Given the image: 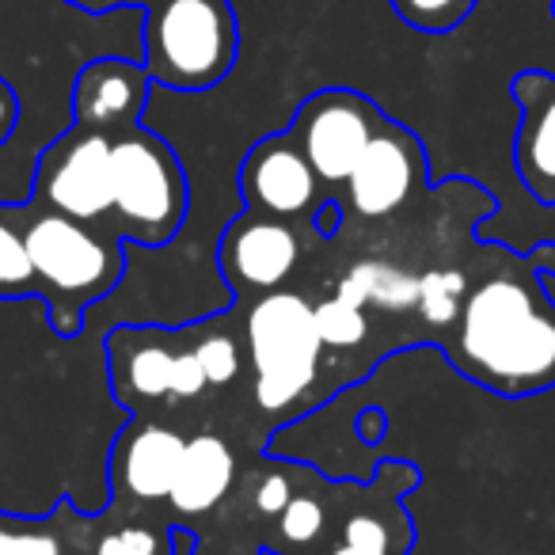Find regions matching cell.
I'll return each instance as SVG.
<instances>
[{
  "label": "cell",
  "instance_id": "1",
  "mask_svg": "<svg viewBox=\"0 0 555 555\" xmlns=\"http://www.w3.org/2000/svg\"><path fill=\"white\" fill-rule=\"evenodd\" d=\"M453 358L476 385L532 396L555 385V309L537 282L499 274L464 294Z\"/></svg>",
  "mask_w": 555,
  "mask_h": 555
},
{
  "label": "cell",
  "instance_id": "2",
  "mask_svg": "<svg viewBox=\"0 0 555 555\" xmlns=\"http://www.w3.org/2000/svg\"><path fill=\"white\" fill-rule=\"evenodd\" d=\"M24 240L39 278V301L50 312V327L73 339L85 324L88 305L107 297L122 282V244L95 232L88 221H73L50 209L24 224Z\"/></svg>",
  "mask_w": 555,
  "mask_h": 555
},
{
  "label": "cell",
  "instance_id": "3",
  "mask_svg": "<svg viewBox=\"0 0 555 555\" xmlns=\"http://www.w3.org/2000/svg\"><path fill=\"white\" fill-rule=\"evenodd\" d=\"M149 80L171 92H209L240 57V20L232 0H153L145 9Z\"/></svg>",
  "mask_w": 555,
  "mask_h": 555
},
{
  "label": "cell",
  "instance_id": "4",
  "mask_svg": "<svg viewBox=\"0 0 555 555\" xmlns=\"http://www.w3.org/2000/svg\"><path fill=\"white\" fill-rule=\"evenodd\" d=\"M191 186L176 149L145 126L111 138V214L118 236L141 247H164L186 221Z\"/></svg>",
  "mask_w": 555,
  "mask_h": 555
},
{
  "label": "cell",
  "instance_id": "5",
  "mask_svg": "<svg viewBox=\"0 0 555 555\" xmlns=\"http://www.w3.org/2000/svg\"><path fill=\"white\" fill-rule=\"evenodd\" d=\"M247 350L255 365V400L267 411H286L317 380L320 343L312 305L294 289H270L251 305Z\"/></svg>",
  "mask_w": 555,
  "mask_h": 555
},
{
  "label": "cell",
  "instance_id": "6",
  "mask_svg": "<svg viewBox=\"0 0 555 555\" xmlns=\"http://www.w3.org/2000/svg\"><path fill=\"white\" fill-rule=\"evenodd\" d=\"M385 118V111L354 88H320L297 107L289 138L297 141L320 183L335 186L350 179Z\"/></svg>",
  "mask_w": 555,
  "mask_h": 555
},
{
  "label": "cell",
  "instance_id": "7",
  "mask_svg": "<svg viewBox=\"0 0 555 555\" xmlns=\"http://www.w3.org/2000/svg\"><path fill=\"white\" fill-rule=\"evenodd\" d=\"M35 198L50 214L103 221L111 214V133L73 122L50 141L35 164Z\"/></svg>",
  "mask_w": 555,
  "mask_h": 555
},
{
  "label": "cell",
  "instance_id": "8",
  "mask_svg": "<svg viewBox=\"0 0 555 555\" xmlns=\"http://www.w3.org/2000/svg\"><path fill=\"white\" fill-rule=\"evenodd\" d=\"M426 176V149L408 126L385 118L373 141L365 145L362 160L354 164L347 179L350 209L365 221L392 217L396 209L408 206L415 186Z\"/></svg>",
  "mask_w": 555,
  "mask_h": 555
},
{
  "label": "cell",
  "instance_id": "9",
  "mask_svg": "<svg viewBox=\"0 0 555 555\" xmlns=\"http://www.w3.org/2000/svg\"><path fill=\"white\" fill-rule=\"evenodd\" d=\"M297 259H301L297 232L282 217H270L262 209H244L224 229L217 247V262L232 289H251V294H270L282 286L297 270Z\"/></svg>",
  "mask_w": 555,
  "mask_h": 555
},
{
  "label": "cell",
  "instance_id": "10",
  "mask_svg": "<svg viewBox=\"0 0 555 555\" xmlns=\"http://www.w3.org/2000/svg\"><path fill=\"white\" fill-rule=\"evenodd\" d=\"M317 186V171L305 160L297 141L289 138V130L259 138L240 164V194H244L247 209H262L282 221L312 209Z\"/></svg>",
  "mask_w": 555,
  "mask_h": 555
},
{
  "label": "cell",
  "instance_id": "11",
  "mask_svg": "<svg viewBox=\"0 0 555 555\" xmlns=\"http://www.w3.org/2000/svg\"><path fill=\"white\" fill-rule=\"evenodd\" d=\"M145 65L130 57H95L73 80V122L100 133H122L141 122L153 92Z\"/></svg>",
  "mask_w": 555,
  "mask_h": 555
},
{
  "label": "cell",
  "instance_id": "12",
  "mask_svg": "<svg viewBox=\"0 0 555 555\" xmlns=\"http://www.w3.org/2000/svg\"><path fill=\"white\" fill-rule=\"evenodd\" d=\"M517 111L514 168L540 206H555V73L521 69L509 80Z\"/></svg>",
  "mask_w": 555,
  "mask_h": 555
},
{
  "label": "cell",
  "instance_id": "13",
  "mask_svg": "<svg viewBox=\"0 0 555 555\" xmlns=\"http://www.w3.org/2000/svg\"><path fill=\"white\" fill-rule=\"evenodd\" d=\"M176 362L179 350L149 327H115L107 335L111 392L130 411L141 403L176 400Z\"/></svg>",
  "mask_w": 555,
  "mask_h": 555
},
{
  "label": "cell",
  "instance_id": "14",
  "mask_svg": "<svg viewBox=\"0 0 555 555\" xmlns=\"http://www.w3.org/2000/svg\"><path fill=\"white\" fill-rule=\"evenodd\" d=\"M186 438L176 434L171 426L160 423H130L115 441V453H111V479H115V491L133 494V499H168L171 483H176L179 461H183Z\"/></svg>",
  "mask_w": 555,
  "mask_h": 555
},
{
  "label": "cell",
  "instance_id": "15",
  "mask_svg": "<svg viewBox=\"0 0 555 555\" xmlns=\"http://www.w3.org/2000/svg\"><path fill=\"white\" fill-rule=\"evenodd\" d=\"M232 479H236V456H232V449L221 438H214V434H198V438L186 441L168 502L183 517L209 514L229 494Z\"/></svg>",
  "mask_w": 555,
  "mask_h": 555
},
{
  "label": "cell",
  "instance_id": "16",
  "mask_svg": "<svg viewBox=\"0 0 555 555\" xmlns=\"http://www.w3.org/2000/svg\"><path fill=\"white\" fill-rule=\"evenodd\" d=\"M339 297H347L350 305H377V309H415L418 305V278L408 270L392 267V262H354L347 270V278L335 289Z\"/></svg>",
  "mask_w": 555,
  "mask_h": 555
},
{
  "label": "cell",
  "instance_id": "17",
  "mask_svg": "<svg viewBox=\"0 0 555 555\" xmlns=\"http://www.w3.org/2000/svg\"><path fill=\"white\" fill-rule=\"evenodd\" d=\"M20 297H39V278L27 255L24 229L0 217V301H20Z\"/></svg>",
  "mask_w": 555,
  "mask_h": 555
},
{
  "label": "cell",
  "instance_id": "18",
  "mask_svg": "<svg viewBox=\"0 0 555 555\" xmlns=\"http://www.w3.org/2000/svg\"><path fill=\"white\" fill-rule=\"evenodd\" d=\"M312 317H317V335L324 347H362L365 339H370V317H365L362 305H350L347 297H327V301H320L317 309H312Z\"/></svg>",
  "mask_w": 555,
  "mask_h": 555
},
{
  "label": "cell",
  "instance_id": "19",
  "mask_svg": "<svg viewBox=\"0 0 555 555\" xmlns=\"http://www.w3.org/2000/svg\"><path fill=\"white\" fill-rule=\"evenodd\" d=\"M479 0H392V12L423 35H449L476 12Z\"/></svg>",
  "mask_w": 555,
  "mask_h": 555
},
{
  "label": "cell",
  "instance_id": "20",
  "mask_svg": "<svg viewBox=\"0 0 555 555\" xmlns=\"http://www.w3.org/2000/svg\"><path fill=\"white\" fill-rule=\"evenodd\" d=\"M464 294H468L464 274H456V270H430V274L418 278V305L415 309L423 312L430 324L446 327V324H453L456 312H461Z\"/></svg>",
  "mask_w": 555,
  "mask_h": 555
},
{
  "label": "cell",
  "instance_id": "21",
  "mask_svg": "<svg viewBox=\"0 0 555 555\" xmlns=\"http://www.w3.org/2000/svg\"><path fill=\"white\" fill-rule=\"evenodd\" d=\"M0 555H57V537L42 521L0 514Z\"/></svg>",
  "mask_w": 555,
  "mask_h": 555
},
{
  "label": "cell",
  "instance_id": "22",
  "mask_svg": "<svg viewBox=\"0 0 555 555\" xmlns=\"http://www.w3.org/2000/svg\"><path fill=\"white\" fill-rule=\"evenodd\" d=\"M194 358H198L209 385L224 388L240 377V347L232 335H209V339H202L198 347H194Z\"/></svg>",
  "mask_w": 555,
  "mask_h": 555
},
{
  "label": "cell",
  "instance_id": "23",
  "mask_svg": "<svg viewBox=\"0 0 555 555\" xmlns=\"http://www.w3.org/2000/svg\"><path fill=\"white\" fill-rule=\"evenodd\" d=\"M392 552V537L388 525L377 514H354L343 529V544L332 555H388Z\"/></svg>",
  "mask_w": 555,
  "mask_h": 555
},
{
  "label": "cell",
  "instance_id": "24",
  "mask_svg": "<svg viewBox=\"0 0 555 555\" xmlns=\"http://www.w3.org/2000/svg\"><path fill=\"white\" fill-rule=\"evenodd\" d=\"M278 532L289 544H312L324 532V506L317 499H309V494H294L286 502V509L278 514Z\"/></svg>",
  "mask_w": 555,
  "mask_h": 555
},
{
  "label": "cell",
  "instance_id": "25",
  "mask_svg": "<svg viewBox=\"0 0 555 555\" xmlns=\"http://www.w3.org/2000/svg\"><path fill=\"white\" fill-rule=\"evenodd\" d=\"M168 540H160L153 529H141V525H130V529H115L100 540L95 555H160V547Z\"/></svg>",
  "mask_w": 555,
  "mask_h": 555
},
{
  "label": "cell",
  "instance_id": "26",
  "mask_svg": "<svg viewBox=\"0 0 555 555\" xmlns=\"http://www.w3.org/2000/svg\"><path fill=\"white\" fill-rule=\"evenodd\" d=\"M294 499V487H289L286 472H267L255 487V509L267 517H278L286 509V502Z\"/></svg>",
  "mask_w": 555,
  "mask_h": 555
},
{
  "label": "cell",
  "instance_id": "27",
  "mask_svg": "<svg viewBox=\"0 0 555 555\" xmlns=\"http://www.w3.org/2000/svg\"><path fill=\"white\" fill-rule=\"evenodd\" d=\"M16 122H20V95H16V88H12L9 80L0 77V145L12 138Z\"/></svg>",
  "mask_w": 555,
  "mask_h": 555
},
{
  "label": "cell",
  "instance_id": "28",
  "mask_svg": "<svg viewBox=\"0 0 555 555\" xmlns=\"http://www.w3.org/2000/svg\"><path fill=\"white\" fill-rule=\"evenodd\" d=\"M312 224H317L320 236H335L339 224H343V202H335V198L317 202V217H312Z\"/></svg>",
  "mask_w": 555,
  "mask_h": 555
},
{
  "label": "cell",
  "instance_id": "29",
  "mask_svg": "<svg viewBox=\"0 0 555 555\" xmlns=\"http://www.w3.org/2000/svg\"><path fill=\"white\" fill-rule=\"evenodd\" d=\"M168 555H198V537L191 529L168 532Z\"/></svg>",
  "mask_w": 555,
  "mask_h": 555
},
{
  "label": "cell",
  "instance_id": "30",
  "mask_svg": "<svg viewBox=\"0 0 555 555\" xmlns=\"http://www.w3.org/2000/svg\"><path fill=\"white\" fill-rule=\"evenodd\" d=\"M65 4H73V9H80V12H92V16H103V12L118 9L115 0H65Z\"/></svg>",
  "mask_w": 555,
  "mask_h": 555
},
{
  "label": "cell",
  "instance_id": "31",
  "mask_svg": "<svg viewBox=\"0 0 555 555\" xmlns=\"http://www.w3.org/2000/svg\"><path fill=\"white\" fill-rule=\"evenodd\" d=\"M115 4H118V9H141V12H145L153 0H115Z\"/></svg>",
  "mask_w": 555,
  "mask_h": 555
},
{
  "label": "cell",
  "instance_id": "32",
  "mask_svg": "<svg viewBox=\"0 0 555 555\" xmlns=\"http://www.w3.org/2000/svg\"><path fill=\"white\" fill-rule=\"evenodd\" d=\"M547 16H552V20H555V0H547Z\"/></svg>",
  "mask_w": 555,
  "mask_h": 555
}]
</instances>
